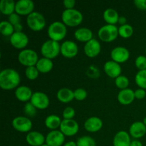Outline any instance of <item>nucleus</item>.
Segmentation results:
<instances>
[{
    "mask_svg": "<svg viewBox=\"0 0 146 146\" xmlns=\"http://www.w3.org/2000/svg\"><path fill=\"white\" fill-rule=\"evenodd\" d=\"M145 54H146V48H145Z\"/></svg>",
    "mask_w": 146,
    "mask_h": 146,
    "instance_id": "603ef678",
    "label": "nucleus"
},
{
    "mask_svg": "<svg viewBox=\"0 0 146 146\" xmlns=\"http://www.w3.org/2000/svg\"><path fill=\"white\" fill-rule=\"evenodd\" d=\"M62 120L58 115H55V114H51V115H48L45 118L44 121V124L46 127L51 131H54L57 130L61 126Z\"/></svg>",
    "mask_w": 146,
    "mask_h": 146,
    "instance_id": "cd10ccee",
    "label": "nucleus"
},
{
    "mask_svg": "<svg viewBox=\"0 0 146 146\" xmlns=\"http://www.w3.org/2000/svg\"><path fill=\"white\" fill-rule=\"evenodd\" d=\"M104 125L103 121L97 116H91L87 118L84 124V128L89 133H96L101 131Z\"/></svg>",
    "mask_w": 146,
    "mask_h": 146,
    "instance_id": "a211bd4d",
    "label": "nucleus"
},
{
    "mask_svg": "<svg viewBox=\"0 0 146 146\" xmlns=\"http://www.w3.org/2000/svg\"><path fill=\"white\" fill-rule=\"evenodd\" d=\"M0 32L4 36H11L14 31V26L8 21H2L0 23Z\"/></svg>",
    "mask_w": 146,
    "mask_h": 146,
    "instance_id": "c756f323",
    "label": "nucleus"
},
{
    "mask_svg": "<svg viewBox=\"0 0 146 146\" xmlns=\"http://www.w3.org/2000/svg\"><path fill=\"white\" fill-rule=\"evenodd\" d=\"M130 146H143V145L142 142L140 141L139 140L135 139L133 140V141H131V145Z\"/></svg>",
    "mask_w": 146,
    "mask_h": 146,
    "instance_id": "de8ad7c7",
    "label": "nucleus"
},
{
    "mask_svg": "<svg viewBox=\"0 0 146 146\" xmlns=\"http://www.w3.org/2000/svg\"><path fill=\"white\" fill-rule=\"evenodd\" d=\"M14 31H15V32H22L23 26L21 23L14 25Z\"/></svg>",
    "mask_w": 146,
    "mask_h": 146,
    "instance_id": "a18cd8bd",
    "label": "nucleus"
},
{
    "mask_svg": "<svg viewBox=\"0 0 146 146\" xmlns=\"http://www.w3.org/2000/svg\"><path fill=\"white\" fill-rule=\"evenodd\" d=\"M117 99L120 104L123 106H128L133 102L135 99L134 91L131 88H125L121 90L117 96Z\"/></svg>",
    "mask_w": 146,
    "mask_h": 146,
    "instance_id": "4be33fe9",
    "label": "nucleus"
},
{
    "mask_svg": "<svg viewBox=\"0 0 146 146\" xmlns=\"http://www.w3.org/2000/svg\"><path fill=\"white\" fill-rule=\"evenodd\" d=\"M143 123L144 124H145V125L146 126V117H145V118H143V121H142Z\"/></svg>",
    "mask_w": 146,
    "mask_h": 146,
    "instance_id": "8fccbe9b",
    "label": "nucleus"
},
{
    "mask_svg": "<svg viewBox=\"0 0 146 146\" xmlns=\"http://www.w3.org/2000/svg\"><path fill=\"white\" fill-rule=\"evenodd\" d=\"M131 141L129 133L125 131H120L114 135L113 145V146H130Z\"/></svg>",
    "mask_w": 146,
    "mask_h": 146,
    "instance_id": "5701e85b",
    "label": "nucleus"
},
{
    "mask_svg": "<svg viewBox=\"0 0 146 146\" xmlns=\"http://www.w3.org/2000/svg\"><path fill=\"white\" fill-rule=\"evenodd\" d=\"M30 102L37 110H45L49 106L50 100L45 93L42 91H36L33 94Z\"/></svg>",
    "mask_w": 146,
    "mask_h": 146,
    "instance_id": "1a4fd4ad",
    "label": "nucleus"
},
{
    "mask_svg": "<svg viewBox=\"0 0 146 146\" xmlns=\"http://www.w3.org/2000/svg\"><path fill=\"white\" fill-rule=\"evenodd\" d=\"M135 66L139 71L146 70V56H138L135 60Z\"/></svg>",
    "mask_w": 146,
    "mask_h": 146,
    "instance_id": "4c0bfd02",
    "label": "nucleus"
},
{
    "mask_svg": "<svg viewBox=\"0 0 146 146\" xmlns=\"http://www.w3.org/2000/svg\"><path fill=\"white\" fill-rule=\"evenodd\" d=\"M12 126L17 131L28 133L32 129L33 123L27 116H17L12 120Z\"/></svg>",
    "mask_w": 146,
    "mask_h": 146,
    "instance_id": "6e6552de",
    "label": "nucleus"
},
{
    "mask_svg": "<svg viewBox=\"0 0 146 146\" xmlns=\"http://www.w3.org/2000/svg\"><path fill=\"white\" fill-rule=\"evenodd\" d=\"M61 20L66 27H75L82 23L84 16L79 10L76 9H64L61 14Z\"/></svg>",
    "mask_w": 146,
    "mask_h": 146,
    "instance_id": "f03ea898",
    "label": "nucleus"
},
{
    "mask_svg": "<svg viewBox=\"0 0 146 146\" xmlns=\"http://www.w3.org/2000/svg\"><path fill=\"white\" fill-rule=\"evenodd\" d=\"M16 2L14 0H1L0 1V11L1 14L10 16L15 12Z\"/></svg>",
    "mask_w": 146,
    "mask_h": 146,
    "instance_id": "c85d7f7f",
    "label": "nucleus"
},
{
    "mask_svg": "<svg viewBox=\"0 0 146 146\" xmlns=\"http://www.w3.org/2000/svg\"><path fill=\"white\" fill-rule=\"evenodd\" d=\"M40 51L43 57L52 60L61 54V44L53 40H46L41 46Z\"/></svg>",
    "mask_w": 146,
    "mask_h": 146,
    "instance_id": "20e7f679",
    "label": "nucleus"
},
{
    "mask_svg": "<svg viewBox=\"0 0 146 146\" xmlns=\"http://www.w3.org/2000/svg\"><path fill=\"white\" fill-rule=\"evenodd\" d=\"M104 72L108 77L111 78H116L121 75L122 68L121 64L113 60L107 61L104 66Z\"/></svg>",
    "mask_w": 146,
    "mask_h": 146,
    "instance_id": "f3484780",
    "label": "nucleus"
},
{
    "mask_svg": "<svg viewBox=\"0 0 146 146\" xmlns=\"http://www.w3.org/2000/svg\"><path fill=\"white\" fill-rule=\"evenodd\" d=\"M118 27L116 25L106 24L102 26L98 31L99 39L106 43L113 42L118 38Z\"/></svg>",
    "mask_w": 146,
    "mask_h": 146,
    "instance_id": "39448f33",
    "label": "nucleus"
},
{
    "mask_svg": "<svg viewBox=\"0 0 146 146\" xmlns=\"http://www.w3.org/2000/svg\"><path fill=\"white\" fill-rule=\"evenodd\" d=\"M135 82L139 88L146 90V70L137 72L135 76Z\"/></svg>",
    "mask_w": 146,
    "mask_h": 146,
    "instance_id": "2f4dec72",
    "label": "nucleus"
},
{
    "mask_svg": "<svg viewBox=\"0 0 146 146\" xmlns=\"http://www.w3.org/2000/svg\"><path fill=\"white\" fill-rule=\"evenodd\" d=\"M78 53V46L76 42L71 40L64 41L61 44V54L66 58H73Z\"/></svg>",
    "mask_w": 146,
    "mask_h": 146,
    "instance_id": "f8f14e48",
    "label": "nucleus"
},
{
    "mask_svg": "<svg viewBox=\"0 0 146 146\" xmlns=\"http://www.w3.org/2000/svg\"><path fill=\"white\" fill-rule=\"evenodd\" d=\"M10 44L13 47L17 49H25L27 46L28 45L29 37L25 33L22 32H14L10 36L9 38Z\"/></svg>",
    "mask_w": 146,
    "mask_h": 146,
    "instance_id": "ddd939ff",
    "label": "nucleus"
},
{
    "mask_svg": "<svg viewBox=\"0 0 146 146\" xmlns=\"http://www.w3.org/2000/svg\"><path fill=\"white\" fill-rule=\"evenodd\" d=\"M86 74L88 76L90 77V78H98L100 76V71L99 69H98V67H96V66H90L88 68V69H87Z\"/></svg>",
    "mask_w": 146,
    "mask_h": 146,
    "instance_id": "ea45409f",
    "label": "nucleus"
},
{
    "mask_svg": "<svg viewBox=\"0 0 146 146\" xmlns=\"http://www.w3.org/2000/svg\"><path fill=\"white\" fill-rule=\"evenodd\" d=\"M36 67L41 74H47L53 69L54 63L51 59L42 57V58H40L37 61Z\"/></svg>",
    "mask_w": 146,
    "mask_h": 146,
    "instance_id": "bb28decb",
    "label": "nucleus"
},
{
    "mask_svg": "<svg viewBox=\"0 0 146 146\" xmlns=\"http://www.w3.org/2000/svg\"><path fill=\"white\" fill-rule=\"evenodd\" d=\"M26 141L31 146H41L46 143V137L38 131H30L26 135Z\"/></svg>",
    "mask_w": 146,
    "mask_h": 146,
    "instance_id": "6ab92c4d",
    "label": "nucleus"
},
{
    "mask_svg": "<svg viewBox=\"0 0 146 146\" xmlns=\"http://www.w3.org/2000/svg\"><path fill=\"white\" fill-rule=\"evenodd\" d=\"M40 72L38 71V70L37 69V68L36 67V66H29L27 67L25 69V76L29 80H31V81H34L36 80L39 76Z\"/></svg>",
    "mask_w": 146,
    "mask_h": 146,
    "instance_id": "f704fd0d",
    "label": "nucleus"
},
{
    "mask_svg": "<svg viewBox=\"0 0 146 146\" xmlns=\"http://www.w3.org/2000/svg\"><path fill=\"white\" fill-rule=\"evenodd\" d=\"M103 17L107 24L116 25V24H118V22L120 16L115 9L113 8H108L104 11Z\"/></svg>",
    "mask_w": 146,
    "mask_h": 146,
    "instance_id": "a878e982",
    "label": "nucleus"
},
{
    "mask_svg": "<svg viewBox=\"0 0 146 146\" xmlns=\"http://www.w3.org/2000/svg\"><path fill=\"white\" fill-rule=\"evenodd\" d=\"M49 39L59 42L67 34V27L62 21H56L51 23L47 29Z\"/></svg>",
    "mask_w": 146,
    "mask_h": 146,
    "instance_id": "7ed1b4c3",
    "label": "nucleus"
},
{
    "mask_svg": "<svg viewBox=\"0 0 146 146\" xmlns=\"http://www.w3.org/2000/svg\"><path fill=\"white\" fill-rule=\"evenodd\" d=\"M8 21H9L13 26H14L16 24H18L21 23V17H20V15H19L18 14L14 12L10 16H9Z\"/></svg>",
    "mask_w": 146,
    "mask_h": 146,
    "instance_id": "a19ab883",
    "label": "nucleus"
},
{
    "mask_svg": "<svg viewBox=\"0 0 146 146\" xmlns=\"http://www.w3.org/2000/svg\"><path fill=\"white\" fill-rule=\"evenodd\" d=\"M74 99L78 101H84L87 98V96H88V93H87L86 90L82 88H76L75 91H74Z\"/></svg>",
    "mask_w": 146,
    "mask_h": 146,
    "instance_id": "e433bc0d",
    "label": "nucleus"
},
{
    "mask_svg": "<svg viewBox=\"0 0 146 146\" xmlns=\"http://www.w3.org/2000/svg\"><path fill=\"white\" fill-rule=\"evenodd\" d=\"M26 21L29 28L34 31H41L45 28L46 24L44 16L38 11H34L27 16Z\"/></svg>",
    "mask_w": 146,
    "mask_h": 146,
    "instance_id": "423d86ee",
    "label": "nucleus"
},
{
    "mask_svg": "<svg viewBox=\"0 0 146 146\" xmlns=\"http://www.w3.org/2000/svg\"><path fill=\"white\" fill-rule=\"evenodd\" d=\"M59 130L65 136L71 137L76 135L79 131V125L74 119L62 120Z\"/></svg>",
    "mask_w": 146,
    "mask_h": 146,
    "instance_id": "9d476101",
    "label": "nucleus"
},
{
    "mask_svg": "<svg viewBox=\"0 0 146 146\" xmlns=\"http://www.w3.org/2000/svg\"><path fill=\"white\" fill-rule=\"evenodd\" d=\"M74 37L80 42L87 43L94 38V33L87 27H80L74 31Z\"/></svg>",
    "mask_w": 146,
    "mask_h": 146,
    "instance_id": "b1692460",
    "label": "nucleus"
},
{
    "mask_svg": "<svg viewBox=\"0 0 146 146\" xmlns=\"http://www.w3.org/2000/svg\"><path fill=\"white\" fill-rule=\"evenodd\" d=\"M34 93L29 86L25 85L19 86L14 91L16 98L21 102H29Z\"/></svg>",
    "mask_w": 146,
    "mask_h": 146,
    "instance_id": "aec40b11",
    "label": "nucleus"
},
{
    "mask_svg": "<svg viewBox=\"0 0 146 146\" xmlns=\"http://www.w3.org/2000/svg\"><path fill=\"white\" fill-rule=\"evenodd\" d=\"M130 56H131V54H130L129 50L121 46L114 47L111 51V60L120 64L126 62L129 59Z\"/></svg>",
    "mask_w": 146,
    "mask_h": 146,
    "instance_id": "9b49d317",
    "label": "nucleus"
},
{
    "mask_svg": "<svg viewBox=\"0 0 146 146\" xmlns=\"http://www.w3.org/2000/svg\"><path fill=\"white\" fill-rule=\"evenodd\" d=\"M24 113L26 114V115L29 118V117L35 116L37 112V109L35 108V106H34L29 101V102L26 103V104L24 105Z\"/></svg>",
    "mask_w": 146,
    "mask_h": 146,
    "instance_id": "c9c22d12",
    "label": "nucleus"
},
{
    "mask_svg": "<svg viewBox=\"0 0 146 146\" xmlns=\"http://www.w3.org/2000/svg\"><path fill=\"white\" fill-rule=\"evenodd\" d=\"M57 99L61 103L68 104L74 99V92L68 88H60L56 94Z\"/></svg>",
    "mask_w": 146,
    "mask_h": 146,
    "instance_id": "393cba45",
    "label": "nucleus"
},
{
    "mask_svg": "<svg viewBox=\"0 0 146 146\" xmlns=\"http://www.w3.org/2000/svg\"><path fill=\"white\" fill-rule=\"evenodd\" d=\"M84 51L86 55L89 58H95L98 56L101 51V44L96 38L86 43L84 47Z\"/></svg>",
    "mask_w": 146,
    "mask_h": 146,
    "instance_id": "dca6fc26",
    "label": "nucleus"
},
{
    "mask_svg": "<svg viewBox=\"0 0 146 146\" xmlns=\"http://www.w3.org/2000/svg\"><path fill=\"white\" fill-rule=\"evenodd\" d=\"M63 4H64L65 9H75L76 1L75 0H64L63 1Z\"/></svg>",
    "mask_w": 146,
    "mask_h": 146,
    "instance_id": "c03bdc74",
    "label": "nucleus"
},
{
    "mask_svg": "<svg viewBox=\"0 0 146 146\" xmlns=\"http://www.w3.org/2000/svg\"><path fill=\"white\" fill-rule=\"evenodd\" d=\"M77 146H96V142L92 137L84 135L80 137L76 141Z\"/></svg>",
    "mask_w": 146,
    "mask_h": 146,
    "instance_id": "473e14b6",
    "label": "nucleus"
},
{
    "mask_svg": "<svg viewBox=\"0 0 146 146\" xmlns=\"http://www.w3.org/2000/svg\"><path fill=\"white\" fill-rule=\"evenodd\" d=\"M76 115V111L74 110V108L71 106L66 107V108H64V110L63 111V118L64 119L66 120H70V119H74V118L75 117Z\"/></svg>",
    "mask_w": 146,
    "mask_h": 146,
    "instance_id": "58836bf2",
    "label": "nucleus"
},
{
    "mask_svg": "<svg viewBox=\"0 0 146 146\" xmlns=\"http://www.w3.org/2000/svg\"><path fill=\"white\" fill-rule=\"evenodd\" d=\"M65 142V135L60 130L51 131L46 136V143L49 146H63Z\"/></svg>",
    "mask_w": 146,
    "mask_h": 146,
    "instance_id": "2eb2a0df",
    "label": "nucleus"
},
{
    "mask_svg": "<svg viewBox=\"0 0 146 146\" xmlns=\"http://www.w3.org/2000/svg\"><path fill=\"white\" fill-rule=\"evenodd\" d=\"M133 3L138 9L146 10V0H135Z\"/></svg>",
    "mask_w": 146,
    "mask_h": 146,
    "instance_id": "37998d69",
    "label": "nucleus"
},
{
    "mask_svg": "<svg viewBox=\"0 0 146 146\" xmlns=\"http://www.w3.org/2000/svg\"><path fill=\"white\" fill-rule=\"evenodd\" d=\"M128 133L131 137L138 140L146 134V126L141 121H136L131 124Z\"/></svg>",
    "mask_w": 146,
    "mask_h": 146,
    "instance_id": "412c9836",
    "label": "nucleus"
},
{
    "mask_svg": "<svg viewBox=\"0 0 146 146\" xmlns=\"http://www.w3.org/2000/svg\"><path fill=\"white\" fill-rule=\"evenodd\" d=\"M41 146H49V145H47L46 143H44V145H41Z\"/></svg>",
    "mask_w": 146,
    "mask_h": 146,
    "instance_id": "3c124183",
    "label": "nucleus"
},
{
    "mask_svg": "<svg viewBox=\"0 0 146 146\" xmlns=\"http://www.w3.org/2000/svg\"><path fill=\"white\" fill-rule=\"evenodd\" d=\"M17 58L19 62L26 67L36 66L37 61L39 59L36 51L31 48H25L21 50L19 53Z\"/></svg>",
    "mask_w": 146,
    "mask_h": 146,
    "instance_id": "0eeeda50",
    "label": "nucleus"
},
{
    "mask_svg": "<svg viewBox=\"0 0 146 146\" xmlns=\"http://www.w3.org/2000/svg\"><path fill=\"white\" fill-rule=\"evenodd\" d=\"M118 23L120 24V26L126 24H127V19L125 18V17H123V16H120Z\"/></svg>",
    "mask_w": 146,
    "mask_h": 146,
    "instance_id": "49530a36",
    "label": "nucleus"
},
{
    "mask_svg": "<svg viewBox=\"0 0 146 146\" xmlns=\"http://www.w3.org/2000/svg\"><path fill=\"white\" fill-rule=\"evenodd\" d=\"M35 4L31 0H19L16 2L15 12L19 15L29 16L34 11Z\"/></svg>",
    "mask_w": 146,
    "mask_h": 146,
    "instance_id": "4468645a",
    "label": "nucleus"
},
{
    "mask_svg": "<svg viewBox=\"0 0 146 146\" xmlns=\"http://www.w3.org/2000/svg\"><path fill=\"white\" fill-rule=\"evenodd\" d=\"M63 146H77V144L76 142H74V141H68L67 143H65Z\"/></svg>",
    "mask_w": 146,
    "mask_h": 146,
    "instance_id": "09e8293b",
    "label": "nucleus"
},
{
    "mask_svg": "<svg viewBox=\"0 0 146 146\" xmlns=\"http://www.w3.org/2000/svg\"><path fill=\"white\" fill-rule=\"evenodd\" d=\"M21 77L14 68H4L0 72V87L5 91L16 89L19 86Z\"/></svg>",
    "mask_w": 146,
    "mask_h": 146,
    "instance_id": "f257e3e1",
    "label": "nucleus"
},
{
    "mask_svg": "<svg viewBox=\"0 0 146 146\" xmlns=\"http://www.w3.org/2000/svg\"><path fill=\"white\" fill-rule=\"evenodd\" d=\"M134 95H135V98L138 100H142L145 98L146 96V91L145 89L143 88H138L135 91H134Z\"/></svg>",
    "mask_w": 146,
    "mask_h": 146,
    "instance_id": "79ce46f5",
    "label": "nucleus"
},
{
    "mask_svg": "<svg viewBox=\"0 0 146 146\" xmlns=\"http://www.w3.org/2000/svg\"><path fill=\"white\" fill-rule=\"evenodd\" d=\"M133 27L129 24H124L118 27V34L123 38H128L133 34Z\"/></svg>",
    "mask_w": 146,
    "mask_h": 146,
    "instance_id": "7c9ffc66",
    "label": "nucleus"
},
{
    "mask_svg": "<svg viewBox=\"0 0 146 146\" xmlns=\"http://www.w3.org/2000/svg\"><path fill=\"white\" fill-rule=\"evenodd\" d=\"M115 84L120 90H123L128 88L130 84V81L128 78L125 76L121 75L116 78H115Z\"/></svg>",
    "mask_w": 146,
    "mask_h": 146,
    "instance_id": "72a5a7b5",
    "label": "nucleus"
}]
</instances>
